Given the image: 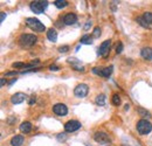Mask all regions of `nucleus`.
Instances as JSON below:
<instances>
[{"label": "nucleus", "mask_w": 152, "mask_h": 146, "mask_svg": "<svg viewBox=\"0 0 152 146\" xmlns=\"http://www.w3.org/2000/svg\"><path fill=\"white\" fill-rule=\"evenodd\" d=\"M26 23L27 26L32 29L34 32H38V33H43L46 31V26L39 20V19H35V18H27L26 19Z\"/></svg>", "instance_id": "obj_1"}, {"label": "nucleus", "mask_w": 152, "mask_h": 146, "mask_svg": "<svg viewBox=\"0 0 152 146\" xmlns=\"http://www.w3.org/2000/svg\"><path fill=\"white\" fill-rule=\"evenodd\" d=\"M38 38L34 34H22L19 38V45L23 48H28V47H32L33 45H35Z\"/></svg>", "instance_id": "obj_2"}, {"label": "nucleus", "mask_w": 152, "mask_h": 146, "mask_svg": "<svg viewBox=\"0 0 152 146\" xmlns=\"http://www.w3.org/2000/svg\"><path fill=\"white\" fill-rule=\"evenodd\" d=\"M136 127H137V131L139 132V134H142V136L149 134V133L152 131V124H151L149 121H146V119H140V121H138Z\"/></svg>", "instance_id": "obj_3"}, {"label": "nucleus", "mask_w": 152, "mask_h": 146, "mask_svg": "<svg viewBox=\"0 0 152 146\" xmlns=\"http://www.w3.org/2000/svg\"><path fill=\"white\" fill-rule=\"evenodd\" d=\"M47 6H48L47 0H35V1L30 3V10L36 14L43 13V11L47 8Z\"/></svg>", "instance_id": "obj_4"}, {"label": "nucleus", "mask_w": 152, "mask_h": 146, "mask_svg": "<svg viewBox=\"0 0 152 146\" xmlns=\"http://www.w3.org/2000/svg\"><path fill=\"white\" fill-rule=\"evenodd\" d=\"M94 139H95L96 143L102 144V145H108V144L111 143V138L105 132H96L94 134Z\"/></svg>", "instance_id": "obj_5"}, {"label": "nucleus", "mask_w": 152, "mask_h": 146, "mask_svg": "<svg viewBox=\"0 0 152 146\" xmlns=\"http://www.w3.org/2000/svg\"><path fill=\"white\" fill-rule=\"evenodd\" d=\"M88 91H89L88 85L84 84V83H81L74 89V95L76 97H78V98H84L88 95Z\"/></svg>", "instance_id": "obj_6"}, {"label": "nucleus", "mask_w": 152, "mask_h": 146, "mask_svg": "<svg viewBox=\"0 0 152 146\" xmlns=\"http://www.w3.org/2000/svg\"><path fill=\"white\" fill-rule=\"evenodd\" d=\"M53 112H54L55 114H57V116L63 117V116H66V114L68 113V109H67V106H66L65 104L57 103V104H55V105L53 106Z\"/></svg>", "instance_id": "obj_7"}, {"label": "nucleus", "mask_w": 152, "mask_h": 146, "mask_svg": "<svg viewBox=\"0 0 152 146\" xmlns=\"http://www.w3.org/2000/svg\"><path fill=\"white\" fill-rule=\"evenodd\" d=\"M110 46H111V40H105L104 42H102V45L98 48V55L107 57L110 50Z\"/></svg>", "instance_id": "obj_8"}, {"label": "nucleus", "mask_w": 152, "mask_h": 146, "mask_svg": "<svg viewBox=\"0 0 152 146\" xmlns=\"http://www.w3.org/2000/svg\"><path fill=\"white\" fill-rule=\"evenodd\" d=\"M78 129H81V123L77 121H68L65 124V130L66 132H75Z\"/></svg>", "instance_id": "obj_9"}, {"label": "nucleus", "mask_w": 152, "mask_h": 146, "mask_svg": "<svg viewBox=\"0 0 152 146\" xmlns=\"http://www.w3.org/2000/svg\"><path fill=\"white\" fill-rule=\"evenodd\" d=\"M63 22H65V25H74V23H76V22H77V16H76V14H74V13H68V14H66V15L63 16Z\"/></svg>", "instance_id": "obj_10"}, {"label": "nucleus", "mask_w": 152, "mask_h": 146, "mask_svg": "<svg viewBox=\"0 0 152 146\" xmlns=\"http://www.w3.org/2000/svg\"><path fill=\"white\" fill-rule=\"evenodd\" d=\"M25 99H26V95L22 94V93H17V94H14V95L11 97V102H12L13 104H20V103H22Z\"/></svg>", "instance_id": "obj_11"}, {"label": "nucleus", "mask_w": 152, "mask_h": 146, "mask_svg": "<svg viewBox=\"0 0 152 146\" xmlns=\"http://www.w3.org/2000/svg\"><path fill=\"white\" fill-rule=\"evenodd\" d=\"M140 55H142L143 58H145V60L151 61L152 60V48H150V47L143 48L142 51H140Z\"/></svg>", "instance_id": "obj_12"}, {"label": "nucleus", "mask_w": 152, "mask_h": 146, "mask_svg": "<svg viewBox=\"0 0 152 146\" xmlns=\"http://www.w3.org/2000/svg\"><path fill=\"white\" fill-rule=\"evenodd\" d=\"M47 38H48L49 41L56 42V40H57V32L55 31V29H53V28H49L47 31Z\"/></svg>", "instance_id": "obj_13"}, {"label": "nucleus", "mask_w": 152, "mask_h": 146, "mask_svg": "<svg viewBox=\"0 0 152 146\" xmlns=\"http://www.w3.org/2000/svg\"><path fill=\"white\" fill-rule=\"evenodd\" d=\"M11 144L12 146H21L23 144V136L19 134V136H15L11 139Z\"/></svg>", "instance_id": "obj_14"}, {"label": "nucleus", "mask_w": 152, "mask_h": 146, "mask_svg": "<svg viewBox=\"0 0 152 146\" xmlns=\"http://www.w3.org/2000/svg\"><path fill=\"white\" fill-rule=\"evenodd\" d=\"M19 129L22 133H29L30 131H32V124H30L29 122H23V123H21Z\"/></svg>", "instance_id": "obj_15"}, {"label": "nucleus", "mask_w": 152, "mask_h": 146, "mask_svg": "<svg viewBox=\"0 0 152 146\" xmlns=\"http://www.w3.org/2000/svg\"><path fill=\"white\" fill-rule=\"evenodd\" d=\"M112 69H113V67H112V66H110V67H107V68H103L102 70H100V76L108 78V77H109V76L112 74Z\"/></svg>", "instance_id": "obj_16"}, {"label": "nucleus", "mask_w": 152, "mask_h": 146, "mask_svg": "<svg viewBox=\"0 0 152 146\" xmlns=\"http://www.w3.org/2000/svg\"><path fill=\"white\" fill-rule=\"evenodd\" d=\"M137 111H138V113H139V116H142L143 117V119H145V118H151V113L147 111V110H145V109H143V108H138L137 109Z\"/></svg>", "instance_id": "obj_17"}, {"label": "nucleus", "mask_w": 152, "mask_h": 146, "mask_svg": "<svg viewBox=\"0 0 152 146\" xmlns=\"http://www.w3.org/2000/svg\"><path fill=\"white\" fill-rule=\"evenodd\" d=\"M105 96L103 95V94H101V95H98L97 97H96V99H95V103L97 104V105H100V106H103V105H105Z\"/></svg>", "instance_id": "obj_18"}, {"label": "nucleus", "mask_w": 152, "mask_h": 146, "mask_svg": "<svg viewBox=\"0 0 152 146\" xmlns=\"http://www.w3.org/2000/svg\"><path fill=\"white\" fill-rule=\"evenodd\" d=\"M54 5L57 8H65L66 6H68V1H67V0H55Z\"/></svg>", "instance_id": "obj_19"}, {"label": "nucleus", "mask_w": 152, "mask_h": 146, "mask_svg": "<svg viewBox=\"0 0 152 146\" xmlns=\"http://www.w3.org/2000/svg\"><path fill=\"white\" fill-rule=\"evenodd\" d=\"M81 43L82 45H91L93 43V38H91L90 35H88V34H85L81 38Z\"/></svg>", "instance_id": "obj_20"}, {"label": "nucleus", "mask_w": 152, "mask_h": 146, "mask_svg": "<svg viewBox=\"0 0 152 146\" xmlns=\"http://www.w3.org/2000/svg\"><path fill=\"white\" fill-rule=\"evenodd\" d=\"M143 19H144L149 25H151V23H152V13H151V12H145V13L143 14Z\"/></svg>", "instance_id": "obj_21"}, {"label": "nucleus", "mask_w": 152, "mask_h": 146, "mask_svg": "<svg viewBox=\"0 0 152 146\" xmlns=\"http://www.w3.org/2000/svg\"><path fill=\"white\" fill-rule=\"evenodd\" d=\"M111 103H112L113 105L118 106V105L120 104V97H119L117 94H115V95L112 96V98H111Z\"/></svg>", "instance_id": "obj_22"}, {"label": "nucleus", "mask_w": 152, "mask_h": 146, "mask_svg": "<svg viewBox=\"0 0 152 146\" xmlns=\"http://www.w3.org/2000/svg\"><path fill=\"white\" fill-rule=\"evenodd\" d=\"M137 22H138L140 26H143L144 28H149V27H150V25L143 19V16H138V18H137Z\"/></svg>", "instance_id": "obj_23"}, {"label": "nucleus", "mask_w": 152, "mask_h": 146, "mask_svg": "<svg viewBox=\"0 0 152 146\" xmlns=\"http://www.w3.org/2000/svg\"><path fill=\"white\" fill-rule=\"evenodd\" d=\"M101 36V28L100 27H95L94 28V32H93V38H100Z\"/></svg>", "instance_id": "obj_24"}, {"label": "nucleus", "mask_w": 152, "mask_h": 146, "mask_svg": "<svg viewBox=\"0 0 152 146\" xmlns=\"http://www.w3.org/2000/svg\"><path fill=\"white\" fill-rule=\"evenodd\" d=\"M68 62H69V63H72L74 67H75L77 63H80V61L77 60V58H74V57H69V58H68Z\"/></svg>", "instance_id": "obj_25"}, {"label": "nucleus", "mask_w": 152, "mask_h": 146, "mask_svg": "<svg viewBox=\"0 0 152 146\" xmlns=\"http://www.w3.org/2000/svg\"><path fill=\"white\" fill-rule=\"evenodd\" d=\"M122 51H123V43L118 42V45H117V47H116V53H117V54H120Z\"/></svg>", "instance_id": "obj_26"}, {"label": "nucleus", "mask_w": 152, "mask_h": 146, "mask_svg": "<svg viewBox=\"0 0 152 146\" xmlns=\"http://www.w3.org/2000/svg\"><path fill=\"white\" fill-rule=\"evenodd\" d=\"M66 139H67V134L66 133H60L57 136V140L58 141H62V140H66Z\"/></svg>", "instance_id": "obj_27"}, {"label": "nucleus", "mask_w": 152, "mask_h": 146, "mask_svg": "<svg viewBox=\"0 0 152 146\" xmlns=\"http://www.w3.org/2000/svg\"><path fill=\"white\" fill-rule=\"evenodd\" d=\"M69 50V46H63V47H60L58 48V51L60 53H67Z\"/></svg>", "instance_id": "obj_28"}, {"label": "nucleus", "mask_w": 152, "mask_h": 146, "mask_svg": "<svg viewBox=\"0 0 152 146\" xmlns=\"http://www.w3.org/2000/svg\"><path fill=\"white\" fill-rule=\"evenodd\" d=\"M5 18H6V13H4V12H1V14H0V21H4L5 20Z\"/></svg>", "instance_id": "obj_29"}, {"label": "nucleus", "mask_w": 152, "mask_h": 146, "mask_svg": "<svg viewBox=\"0 0 152 146\" xmlns=\"http://www.w3.org/2000/svg\"><path fill=\"white\" fill-rule=\"evenodd\" d=\"M50 70H52V71H57V70H58V67L55 66V64H53V66H50Z\"/></svg>", "instance_id": "obj_30"}, {"label": "nucleus", "mask_w": 152, "mask_h": 146, "mask_svg": "<svg viewBox=\"0 0 152 146\" xmlns=\"http://www.w3.org/2000/svg\"><path fill=\"white\" fill-rule=\"evenodd\" d=\"M90 26H91V21H88V22L84 25V29H85V31H87V29H89V28H90Z\"/></svg>", "instance_id": "obj_31"}, {"label": "nucleus", "mask_w": 152, "mask_h": 146, "mask_svg": "<svg viewBox=\"0 0 152 146\" xmlns=\"http://www.w3.org/2000/svg\"><path fill=\"white\" fill-rule=\"evenodd\" d=\"M5 84H6V80H5L4 77H3L1 80H0V85H1V86H4Z\"/></svg>", "instance_id": "obj_32"}, {"label": "nucleus", "mask_w": 152, "mask_h": 146, "mask_svg": "<svg viewBox=\"0 0 152 146\" xmlns=\"http://www.w3.org/2000/svg\"><path fill=\"white\" fill-rule=\"evenodd\" d=\"M93 73H94V74L100 75V70H98V68H93Z\"/></svg>", "instance_id": "obj_33"}, {"label": "nucleus", "mask_w": 152, "mask_h": 146, "mask_svg": "<svg viewBox=\"0 0 152 146\" xmlns=\"http://www.w3.org/2000/svg\"><path fill=\"white\" fill-rule=\"evenodd\" d=\"M17 74H18L17 71H10V73H6V75H7V76H11V75H17Z\"/></svg>", "instance_id": "obj_34"}, {"label": "nucleus", "mask_w": 152, "mask_h": 146, "mask_svg": "<svg viewBox=\"0 0 152 146\" xmlns=\"http://www.w3.org/2000/svg\"><path fill=\"white\" fill-rule=\"evenodd\" d=\"M15 82H17V78H13V80H12V81H11L8 84H10V85H12V84H13V83H15Z\"/></svg>", "instance_id": "obj_35"}, {"label": "nucleus", "mask_w": 152, "mask_h": 146, "mask_svg": "<svg viewBox=\"0 0 152 146\" xmlns=\"http://www.w3.org/2000/svg\"><path fill=\"white\" fill-rule=\"evenodd\" d=\"M35 102V98H32V99H30V102H29V104H33Z\"/></svg>", "instance_id": "obj_36"}, {"label": "nucleus", "mask_w": 152, "mask_h": 146, "mask_svg": "<svg viewBox=\"0 0 152 146\" xmlns=\"http://www.w3.org/2000/svg\"><path fill=\"white\" fill-rule=\"evenodd\" d=\"M124 109H125V110H129V109H130V105H129V104H125V108H124Z\"/></svg>", "instance_id": "obj_37"}, {"label": "nucleus", "mask_w": 152, "mask_h": 146, "mask_svg": "<svg viewBox=\"0 0 152 146\" xmlns=\"http://www.w3.org/2000/svg\"><path fill=\"white\" fill-rule=\"evenodd\" d=\"M123 146H127V145H123Z\"/></svg>", "instance_id": "obj_38"}]
</instances>
